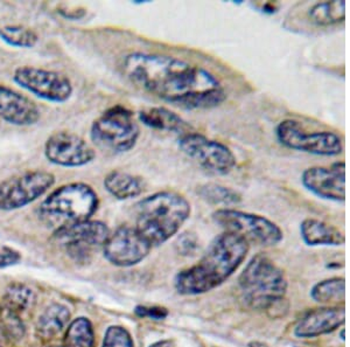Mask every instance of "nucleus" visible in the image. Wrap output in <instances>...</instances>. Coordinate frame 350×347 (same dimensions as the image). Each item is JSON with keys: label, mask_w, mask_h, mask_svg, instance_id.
I'll list each match as a JSON object with an SVG mask.
<instances>
[{"label": "nucleus", "mask_w": 350, "mask_h": 347, "mask_svg": "<svg viewBox=\"0 0 350 347\" xmlns=\"http://www.w3.org/2000/svg\"><path fill=\"white\" fill-rule=\"evenodd\" d=\"M135 312L138 313V315L142 316H148V317H151L153 320H163L166 316H167V311L165 310V309H160V307H137L135 309Z\"/></svg>", "instance_id": "c756f323"}, {"label": "nucleus", "mask_w": 350, "mask_h": 347, "mask_svg": "<svg viewBox=\"0 0 350 347\" xmlns=\"http://www.w3.org/2000/svg\"><path fill=\"white\" fill-rule=\"evenodd\" d=\"M341 339L345 340V330L341 332Z\"/></svg>", "instance_id": "72a5a7b5"}, {"label": "nucleus", "mask_w": 350, "mask_h": 347, "mask_svg": "<svg viewBox=\"0 0 350 347\" xmlns=\"http://www.w3.org/2000/svg\"><path fill=\"white\" fill-rule=\"evenodd\" d=\"M122 69L138 88L185 110L215 108L227 99L213 73L174 56L131 53L124 57Z\"/></svg>", "instance_id": "f257e3e1"}, {"label": "nucleus", "mask_w": 350, "mask_h": 347, "mask_svg": "<svg viewBox=\"0 0 350 347\" xmlns=\"http://www.w3.org/2000/svg\"><path fill=\"white\" fill-rule=\"evenodd\" d=\"M34 295L29 287L21 284H13L6 289L3 297V309L13 313H21L31 307Z\"/></svg>", "instance_id": "a878e982"}, {"label": "nucleus", "mask_w": 350, "mask_h": 347, "mask_svg": "<svg viewBox=\"0 0 350 347\" xmlns=\"http://www.w3.org/2000/svg\"><path fill=\"white\" fill-rule=\"evenodd\" d=\"M213 220L224 231L241 236L249 244L252 242L264 247H272L284 237L279 226L258 214L232 208H219L213 213Z\"/></svg>", "instance_id": "0eeeda50"}, {"label": "nucleus", "mask_w": 350, "mask_h": 347, "mask_svg": "<svg viewBox=\"0 0 350 347\" xmlns=\"http://www.w3.org/2000/svg\"><path fill=\"white\" fill-rule=\"evenodd\" d=\"M275 137L285 148L315 156H338L343 142L334 132H308L298 120H284L275 128Z\"/></svg>", "instance_id": "1a4fd4ad"}, {"label": "nucleus", "mask_w": 350, "mask_h": 347, "mask_svg": "<svg viewBox=\"0 0 350 347\" xmlns=\"http://www.w3.org/2000/svg\"><path fill=\"white\" fill-rule=\"evenodd\" d=\"M0 39L13 47L32 48L39 38L36 33L24 26H4L0 27Z\"/></svg>", "instance_id": "bb28decb"}, {"label": "nucleus", "mask_w": 350, "mask_h": 347, "mask_svg": "<svg viewBox=\"0 0 350 347\" xmlns=\"http://www.w3.org/2000/svg\"><path fill=\"white\" fill-rule=\"evenodd\" d=\"M310 296L319 303H338L346 297V281L342 277L326 279L317 284Z\"/></svg>", "instance_id": "b1692460"}, {"label": "nucleus", "mask_w": 350, "mask_h": 347, "mask_svg": "<svg viewBox=\"0 0 350 347\" xmlns=\"http://www.w3.org/2000/svg\"><path fill=\"white\" fill-rule=\"evenodd\" d=\"M144 125L158 131L183 132L187 124L175 112L163 107H152L144 109L138 114Z\"/></svg>", "instance_id": "aec40b11"}, {"label": "nucleus", "mask_w": 350, "mask_h": 347, "mask_svg": "<svg viewBox=\"0 0 350 347\" xmlns=\"http://www.w3.org/2000/svg\"><path fill=\"white\" fill-rule=\"evenodd\" d=\"M140 130L131 110L116 105L92 123L90 137L104 151L123 153L135 148Z\"/></svg>", "instance_id": "423d86ee"}, {"label": "nucleus", "mask_w": 350, "mask_h": 347, "mask_svg": "<svg viewBox=\"0 0 350 347\" xmlns=\"http://www.w3.org/2000/svg\"><path fill=\"white\" fill-rule=\"evenodd\" d=\"M178 145L188 158L211 175L227 176L236 168L237 159L226 144L199 132H185Z\"/></svg>", "instance_id": "6e6552de"}, {"label": "nucleus", "mask_w": 350, "mask_h": 347, "mask_svg": "<svg viewBox=\"0 0 350 347\" xmlns=\"http://www.w3.org/2000/svg\"><path fill=\"white\" fill-rule=\"evenodd\" d=\"M0 330L8 339H21L24 335L25 327L18 315L3 309L0 315Z\"/></svg>", "instance_id": "cd10ccee"}, {"label": "nucleus", "mask_w": 350, "mask_h": 347, "mask_svg": "<svg viewBox=\"0 0 350 347\" xmlns=\"http://www.w3.org/2000/svg\"><path fill=\"white\" fill-rule=\"evenodd\" d=\"M250 244L241 236L224 231L213 240L199 262L179 272L175 289L181 295L211 292L226 282L247 257Z\"/></svg>", "instance_id": "f03ea898"}, {"label": "nucleus", "mask_w": 350, "mask_h": 347, "mask_svg": "<svg viewBox=\"0 0 350 347\" xmlns=\"http://www.w3.org/2000/svg\"><path fill=\"white\" fill-rule=\"evenodd\" d=\"M98 205L92 186L72 183L52 192L38 208V216L44 226L59 231L92 219Z\"/></svg>", "instance_id": "20e7f679"}, {"label": "nucleus", "mask_w": 350, "mask_h": 347, "mask_svg": "<svg viewBox=\"0 0 350 347\" xmlns=\"http://www.w3.org/2000/svg\"><path fill=\"white\" fill-rule=\"evenodd\" d=\"M36 104L21 92L0 84V117L8 123L27 127L40 118Z\"/></svg>", "instance_id": "dca6fc26"}, {"label": "nucleus", "mask_w": 350, "mask_h": 347, "mask_svg": "<svg viewBox=\"0 0 350 347\" xmlns=\"http://www.w3.org/2000/svg\"><path fill=\"white\" fill-rule=\"evenodd\" d=\"M343 307H323L310 311L299 320L295 333L299 338H315L333 332L345 324Z\"/></svg>", "instance_id": "f3484780"}, {"label": "nucleus", "mask_w": 350, "mask_h": 347, "mask_svg": "<svg viewBox=\"0 0 350 347\" xmlns=\"http://www.w3.org/2000/svg\"><path fill=\"white\" fill-rule=\"evenodd\" d=\"M109 235L110 229L107 224L100 221L88 220L55 231L54 239L72 259L79 262H85L90 259L94 249L103 247Z\"/></svg>", "instance_id": "f8f14e48"}, {"label": "nucleus", "mask_w": 350, "mask_h": 347, "mask_svg": "<svg viewBox=\"0 0 350 347\" xmlns=\"http://www.w3.org/2000/svg\"><path fill=\"white\" fill-rule=\"evenodd\" d=\"M64 346L94 347L95 333L92 325L87 318H77L68 327Z\"/></svg>", "instance_id": "393cba45"}, {"label": "nucleus", "mask_w": 350, "mask_h": 347, "mask_svg": "<svg viewBox=\"0 0 350 347\" xmlns=\"http://www.w3.org/2000/svg\"><path fill=\"white\" fill-rule=\"evenodd\" d=\"M61 14H62L64 18H68V19L77 21V19H80V18L84 16V11L83 10H80V11H70V12H64V11H61Z\"/></svg>", "instance_id": "2f4dec72"}, {"label": "nucleus", "mask_w": 350, "mask_h": 347, "mask_svg": "<svg viewBox=\"0 0 350 347\" xmlns=\"http://www.w3.org/2000/svg\"><path fill=\"white\" fill-rule=\"evenodd\" d=\"M54 347H67V346H54Z\"/></svg>", "instance_id": "f704fd0d"}, {"label": "nucleus", "mask_w": 350, "mask_h": 347, "mask_svg": "<svg viewBox=\"0 0 350 347\" xmlns=\"http://www.w3.org/2000/svg\"><path fill=\"white\" fill-rule=\"evenodd\" d=\"M70 318V313L67 307L61 304H53L44 310V313L39 317L36 324L38 335L51 339L54 335L62 331Z\"/></svg>", "instance_id": "412c9836"}, {"label": "nucleus", "mask_w": 350, "mask_h": 347, "mask_svg": "<svg viewBox=\"0 0 350 347\" xmlns=\"http://www.w3.org/2000/svg\"><path fill=\"white\" fill-rule=\"evenodd\" d=\"M13 80L33 95L53 103H64L72 94L67 76L47 69L23 66L16 69Z\"/></svg>", "instance_id": "9b49d317"}, {"label": "nucleus", "mask_w": 350, "mask_h": 347, "mask_svg": "<svg viewBox=\"0 0 350 347\" xmlns=\"http://www.w3.org/2000/svg\"><path fill=\"white\" fill-rule=\"evenodd\" d=\"M300 233L305 244L315 246H342L345 235L338 228L327 224L323 220L307 218L300 224Z\"/></svg>", "instance_id": "a211bd4d"}, {"label": "nucleus", "mask_w": 350, "mask_h": 347, "mask_svg": "<svg viewBox=\"0 0 350 347\" xmlns=\"http://www.w3.org/2000/svg\"><path fill=\"white\" fill-rule=\"evenodd\" d=\"M55 184V177L46 171H31L0 184V211H14L32 204Z\"/></svg>", "instance_id": "9d476101"}, {"label": "nucleus", "mask_w": 350, "mask_h": 347, "mask_svg": "<svg viewBox=\"0 0 350 347\" xmlns=\"http://www.w3.org/2000/svg\"><path fill=\"white\" fill-rule=\"evenodd\" d=\"M189 201L179 192H157L135 205V226L152 247L174 236L191 216Z\"/></svg>", "instance_id": "7ed1b4c3"}, {"label": "nucleus", "mask_w": 350, "mask_h": 347, "mask_svg": "<svg viewBox=\"0 0 350 347\" xmlns=\"http://www.w3.org/2000/svg\"><path fill=\"white\" fill-rule=\"evenodd\" d=\"M104 188L116 199L129 200L142 196L146 183L142 177L116 170L104 178Z\"/></svg>", "instance_id": "6ab92c4d"}, {"label": "nucleus", "mask_w": 350, "mask_h": 347, "mask_svg": "<svg viewBox=\"0 0 350 347\" xmlns=\"http://www.w3.org/2000/svg\"><path fill=\"white\" fill-rule=\"evenodd\" d=\"M151 347H174V344L171 340H161V342L153 344Z\"/></svg>", "instance_id": "473e14b6"}, {"label": "nucleus", "mask_w": 350, "mask_h": 347, "mask_svg": "<svg viewBox=\"0 0 350 347\" xmlns=\"http://www.w3.org/2000/svg\"><path fill=\"white\" fill-rule=\"evenodd\" d=\"M0 347H3V346H1V345H0Z\"/></svg>", "instance_id": "c9c22d12"}, {"label": "nucleus", "mask_w": 350, "mask_h": 347, "mask_svg": "<svg viewBox=\"0 0 350 347\" xmlns=\"http://www.w3.org/2000/svg\"><path fill=\"white\" fill-rule=\"evenodd\" d=\"M308 16L318 26H332L346 21V1L334 0L314 4L308 11Z\"/></svg>", "instance_id": "4be33fe9"}, {"label": "nucleus", "mask_w": 350, "mask_h": 347, "mask_svg": "<svg viewBox=\"0 0 350 347\" xmlns=\"http://www.w3.org/2000/svg\"><path fill=\"white\" fill-rule=\"evenodd\" d=\"M198 194L208 204L222 205L224 207L239 205L242 201V196L239 191L215 183L201 185L198 188Z\"/></svg>", "instance_id": "5701e85b"}, {"label": "nucleus", "mask_w": 350, "mask_h": 347, "mask_svg": "<svg viewBox=\"0 0 350 347\" xmlns=\"http://www.w3.org/2000/svg\"><path fill=\"white\" fill-rule=\"evenodd\" d=\"M241 298L254 310H269L283 300L287 282L277 264L264 255L251 259L239 279Z\"/></svg>", "instance_id": "39448f33"}, {"label": "nucleus", "mask_w": 350, "mask_h": 347, "mask_svg": "<svg viewBox=\"0 0 350 347\" xmlns=\"http://www.w3.org/2000/svg\"><path fill=\"white\" fill-rule=\"evenodd\" d=\"M103 249L109 262L118 267H131L148 255L152 246L135 227L122 226L110 233Z\"/></svg>", "instance_id": "ddd939ff"}, {"label": "nucleus", "mask_w": 350, "mask_h": 347, "mask_svg": "<svg viewBox=\"0 0 350 347\" xmlns=\"http://www.w3.org/2000/svg\"><path fill=\"white\" fill-rule=\"evenodd\" d=\"M21 261V255L11 249H5L4 252H0V268L8 267L18 264Z\"/></svg>", "instance_id": "7c9ffc66"}, {"label": "nucleus", "mask_w": 350, "mask_h": 347, "mask_svg": "<svg viewBox=\"0 0 350 347\" xmlns=\"http://www.w3.org/2000/svg\"><path fill=\"white\" fill-rule=\"evenodd\" d=\"M301 184L307 191L321 199L345 203L346 163L336 162L330 166L308 168L301 175Z\"/></svg>", "instance_id": "2eb2a0df"}, {"label": "nucleus", "mask_w": 350, "mask_h": 347, "mask_svg": "<svg viewBox=\"0 0 350 347\" xmlns=\"http://www.w3.org/2000/svg\"><path fill=\"white\" fill-rule=\"evenodd\" d=\"M102 347H133L131 335L120 326L109 327Z\"/></svg>", "instance_id": "c85d7f7f"}, {"label": "nucleus", "mask_w": 350, "mask_h": 347, "mask_svg": "<svg viewBox=\"0 0 350 347\" xmlns=\"http://www.w3.org/2000/svg\"><path fill=\"white\" fill-rule=\"evenodd\" d=\"M44 155L51 163L64 168H81L95 159L90 144L72 132L53 133L44 145Z\"/></svg>", "instance_id": "4468645a"}]
</instances>
